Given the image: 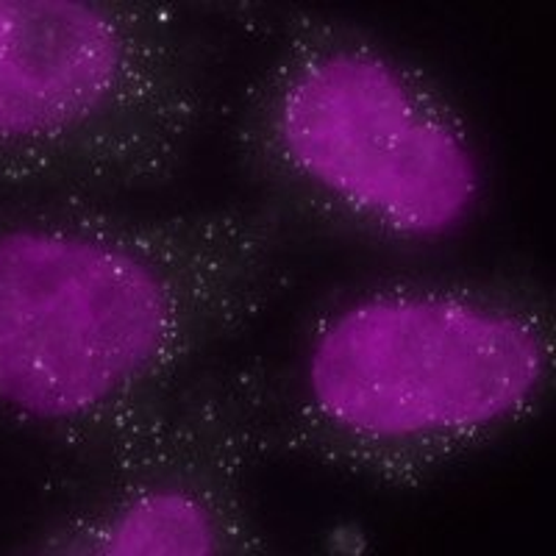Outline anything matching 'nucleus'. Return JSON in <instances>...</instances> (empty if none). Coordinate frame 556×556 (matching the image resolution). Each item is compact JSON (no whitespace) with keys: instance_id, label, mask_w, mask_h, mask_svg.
<instances>
[{"instance_id":"1","label":"nucleus","mask_w":556,"mask_h":556,"mask_svg":"<svg viewBox=\"0 0 556 556\" xmlns=\"http://www.w3.org/2000/svg\"><path fill=\"white\" fill-rule=\"evenodd\" d=\"M287 242L253 203L0 198V426L59 462L101 448L260 323Z\"/></svg>"},{"instance_id":"4","label":"nucleus","mask_w":556,"mask_h":556,"mask_svg":"<svg viewBox=\"0 0 556 556\" xmlns=\"http://www.w3.org/2000/svg\"><path fill=\"white\" fill-rule=\"evenodd\" d=\"M212 62L173 3L0 0V198L117 203L173 184Z\"/></svg>"},{"instance_id":"2","label":"nucleus","mask_w":556,"mask_h":556,"mask_svg":"<svg viewBox=\"0 0 556 556\" xmlns=\"http://www.w3.org/2000/svg\"><path fill=\"white\" fill-rule=\"evenodd\" d=\"M267 376L265 459L417 490L538 420L554 298L518 273H404L317 306Z\"/></svg>"},{"instance_id":"5","label":"nucleus","mask_w":556,"mask_h":556,"mask_svg":"<svg viewBox=\"0 0 556 556\" xmlns=\"http://www.w3.org/2000/svg\"><path fill=\"white\" fill-rule=\"evenodd\" d=\"M267 359L208 362L101 448L62 462L39 554L256 556L248 501L267 409Z\"/></svg>"},{"instance_id":"3","label":"nucleus","mask_w":556,"mask_h":556,"mask_svg":"<svg viewBox=\"0 0 556 556\" xmlns=\"http://www.w3.org/2000/svg\"><path fill=\"white\" fill-rule=\"evenodd\" d=\"M228 142L253 206L287 237L434 245L484 201L479 146L448 89L334 14H285Z\"/></svg>"}]
</instances>
